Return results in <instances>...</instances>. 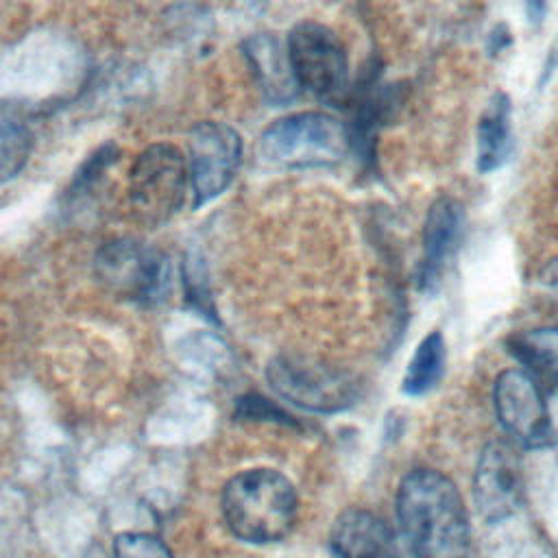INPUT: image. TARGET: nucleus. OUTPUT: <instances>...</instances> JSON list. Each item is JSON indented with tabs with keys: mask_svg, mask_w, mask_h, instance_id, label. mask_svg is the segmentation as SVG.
Segmentation results:
<instances>
[{
	"mask_svg": "<svg viewBox=\"0 0 558 558\" xmlns=\"http://www.w3.org/2000/svg\"><path fill=\"white\" fill-rule=\"evenodd\" d=\"M397 519L414 558H466L471 527L456 484L434 471H410L397 490Z\"/></svg>",
	"mask_w": 558,
	"mask_h": 558,
	"instance_id": "1",
	"label": "nucleus"
},
{
	"mask_svg": "<svg viewBox=\"0 0 558 558\" xmlns=\"http://www.w3.org/2000/svg\"><path fill=\"white\" fill-rule=\"evenodd\" d=\"M222 519L244 543H277L294 525L296 493L275 469H248L233 475L220 495Z\"/></svg>",
	"mask_w": 558,
	"mask_h": 558,
	"instance_id": "2",
	"label": "nucleus"
},
{
	"mask_svg": "<svg viewBox=\"0 0 558 558\" xmlns=\"http://www.w3.org/2000/svg\"><path fill=\"white\" fill-rule=\"evenodd\" d=\"M344 124L325 111H299L268 124L259 135V155L283 168L338 163L349 150Z\"/></svg>",
	"mask_w": 558,
	"mask_h": 558,
	"instance_id": "3",
	"label": "nucleus"
},
{
	"mask_svg": "<svg viewBox=\"0 0 558 558\" xmlns=\"http://www.w3.org/2000/svg\"><path fill=\"white\" fill-rule=\"evenodd\" d=\"M190 177L187 161L172 144L148 146L129 172V209L135 222L159 227L168 222L185 201Z\"/></svg>",
	"mask_w": 558,
	"mask_h": 558,
	"instance_id": "4",
	"label": "nucleus"
},
{
	"mask_svg": "<svg viewBox=\"0 0 558 558\" xmlns=\"http://www.w3.org/2000/svg\"><path fill=\"white\" fill-rule=\"evenodd\" d=\"M299 87L325 102H342L349 92V61L338 35L318 24H296L286 44Z\"/></svg>",
	"mask_w": 558,
	"mask_h": 558,
	"instance_id": "5",
	"label": "nucleus"
},
{
	"mask_svg": "<svg viewBox=\"0 0 558 558\" xmlns=\"http://www.w3.org/2000/svg\"><path fill=\"white\" fill-rule=\"evenodd\" d=\"M94 268L107 290L135 303H157L170 286L168 257L131 238L102 244L96 253Z\"/></svg>",
	"mask_w": 558,
	"mask_h": 558,
	"instance_id": "6",
	"label": "nucleus"
},
{
	"mask_svg": "<svg viewBox=\"0 0 558 558\" xmlns=\"http://www.w3.org/2000/svg\"><path fill=\"white\" fill-rule=\"evenodd\" d=\"M266 377L283 399L314 412H338L355 399V386L344 373L305 357L279 355Z\"/></svg>",
	"mask_w": 558,
	"mask_h": 558,
	"instance_id": "7",
	"label": "nucleus"
},
{
	"mask_svg": "<svg viewBox=\"0 0 558 558\" xmlns=\"http://www.w3.org/2000/svg\"><path fill=\"white\" fill-rule=\"evenodd\" d=\"M242 159V140L225 122H198L190 133L187 177L194 207L218 198L235 179Z\"/></svg>",
	"mask_w": 558,
	"mask_h": 558,
	"instance_id": "8",
	"label": "nucleus"
},
{
	"mask_svg": "<svg viewBox=\"0 0 558 558\" xmlns=\"http://www.w3.org/2000/svg\"><path fill=\"white\" fill-rule=\"evenodd\" d=\"M495 412L512 442L525 449L554 445V427L541 386L521 368L504 371L495 381Z\"/></svg>",
	"mask_w": 558,
	"mask_h": 558,
	"instance_id": "9",
	"label": "nucleus"
},
{
	"mask_svg": "<svg viewBox=\"0 0 558 558\" xmlns=\"http://www.w3.org/2000/svg\"><path fill=\"white\" fill-rule=\"evenodd\" d=\"M473 497L488 523H501L519 510L523 469L514 442L493 440L484 447L473 477Z\"/></svg>",
	"mask_w": 558,
	"mask_h": 558,
	"instance_id": "10",
	"label": "nucleus"
},
{
	"mask_svg": "<svg viewBox=\"0 0 558 558\" xmlns=\"http://www.w3.org/2000/svg\"><path fill=\"white\" fill-rule=\"evenodd\" d=\"M464 231V209L458 201L440 196L432 203L423 229V257L418 266V288L436 292L447 264L460 246Z\"/></svg>",
	"mask_w": 558,
	"mask_h": 558,
	"instance_id": "11",
	"label": "nucleus"
},
{
	"mask_svg": "<svg viewBox=\"0 0 558 558\" xmlns=\"http://www.w3.org/2000/svg\"><path fill=\"white\" fill-rule=\"evenodd\" d=\"M331 547L340 558H401L392 530L373 512L355 508L336 519Z\"/></svg>",
	"mask_w": 558,
	"mask_h": 558,
	"instance_id": "12",
	"label": "nucleus"
},
{
	"mask_svg": "<svg viewBox=\"0 0 558 558\" xmlns=\"http://www.w3.org/2000/svg\"><path fill=\"white\" fill-rule=\"evenodd\" d=\"M244 57L253 70V76L264 94V98L272 105H286L296 98L299 83L288 61L286 48L277 37L259 33L244 41Z\"/></svg>",
	"mask_w": 558,
	"mask_h": 558,
	"instance_id": "13",
	"label": "nucleus"
},
{
	"mask_svg": "<svg viewBox=\"0 0 558 558\" xmlns=\"http://www.w3.org/2000/svg\"><path fill=\"white\" fill-rule=\"evenodd\" d=\"M512 105L508 94L495 92L477 122L475 168L486 174L501 168L512 153Z\"/></svg>",
	"mask_w": 558,
	"mask_h": 558,
	"instance_id": "14",
	"label": "nucleus"
},
{
	"mask_svg": "<svg viewBox=\"0 0 558 558\" xmlns=\"http://www.w3.org/2000/svg\"><path fill=\"white\" fill-rule=\"evenodd\" d=\"M508 353L538 386H558V327H536L510 333Z\"/></svg>",
	"mask_w": 558,
	"mask_h": 558,
	"instance_id": "15",
	"label": "nucleus"
},
{
	"mask_svg": "<svg viewBox=\"0 0 558 558\" xmlns=\"http://www.w3.org/2000/svg\"><path fill=\"white\" fill-rule=\"evenodd\" d=\"M445 360H447V349H445L442 333L440 331L427 333L418 342L412 360L408 362L401 390L412 397L429 392L445 373Z\"/></svg>",
	"mask_w": 558,
	"mask_h": 558,
	"instance_id": "16",
	"label": "nucleus"
},
{
	"mask_svg": "<svg viewBox=\"0 0 558 558\" xmlns=\"http://www.w3.org/2000/svg\"><path fill=\"white\" fill-rule=\"evenodd\" d=\"M31 131L13 120H0V185L13 179L28 161Z\"/></svg>",
	"mask_w": 558,
	"mask_h": 558,
	"instance_id": "17",
	"label": "nucleus"
},
{
	"mask_svg": "<svg viewBox=\"0 0 558 558\" xmlns=\"http://www.w3.org/2000/svg\"><path fill=\"white\" fill-rule=\"evenodd\" d=\"M113 558H172V554L155 534L122 532L113 541Z\"/></svg>",
	"mask_w": 558,
	"mask_h": 558,
	"instance_id": "18",
	"label": "nucleus"
},
{
	"mask_svg": "<svg viewBox=\"0 0 558 558\" xmlns=\"http://www.w3.org/2000/svg\"><path fill=\"white\" fill-rule=\"evenodd\" d=\"M238 416L242 418H257V421H279L283 425H290L292 418L279 410L277 405H272L270 401H266L264 397L257 395H246L238 401Z\"/></svg>",
	"mask_w": 558,
	"mask_h": 558,
	"instance_id": "19",
	"label": "nucleus"
},
{
	"mask_svg": "<svg viewBox=\"0 0 558 558\" xmlns=\"http://www.w3.org/2000/svg\"><path fill=\"white\" fill-rule=\"evenodd\" d=\"M541 493H543V499H545L543 508L547 512V519L558 530V466L551 469V473L545 477V482L541 486Z\"/></svg>",
	"mask_w": 558,
	"mask_h": 558,
	"instance_id": "20",
	"label": "nucleus"
},
{
	"mask_svg": "<svg viewBox=\"0 0 558 558\" xmlns=\"http://www.w3.org/2000/svg\"><path fill=\"white\" fill-rule=\"evenodd\" d=\"M525 4V15H527V22L532 26H538L545 17V11H547V0H523Z\"/></svg>",
	"mask_w": 558,
	"mask_h": 558,
	"instance_id": "21",
	"label": "nucleus"
},
{
	"mask_svg": "<svg viewBox=\"0 0 558 558\" xmlns=\"http://www.w3.org/2000/svg\"><path fill=\"white\" fill-rule=\"evenodd\" d=\"M541 283H543L547 290L558 292V257L551 259V262L541 270Z\"/></svg>",
	"mask_w": 558,
	"mask_h": 558,
	"instance_id": "22",
	"label": "nucleus"
},
{
	"mask_svg": "<svg viewBox=\"0 0 558 558\" xmlns=\"http://www.w3.org/2000/svg\"><path fill=\"white\" fill-rule=\"evenodd\" d=\"M512 39H510V33H508V28L501 24V26H497L495 31H493V35H490V44H488V50H490V54H495V52H499L504 46H508Z\"/></svg>",
	"mask_w": 558,
	"mask_h": 558,
	"instance_id": "23",
	"label": "nucleus"
},
{
	"mask_svg": "<svg viewBox=\"0 0 558 558\" xmlns=\"http://www.w3.org/2000/svg\"><path fill=\"white\" fill-rule=\"evenodd\" d=\"M556 63H558V39H556V44L551 46V50H549V54H547V61H545V65H543V76H541V85L551 76V72H554V68H556Z\"/></svg>",
	"mask_w": 558,
	"mask_h": 558,
	"instance_id": "24",
	"label": "nucleus"
}]
</instances>
